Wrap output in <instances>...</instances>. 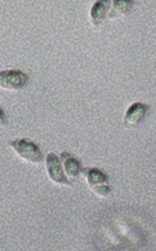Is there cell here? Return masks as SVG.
Segmentation results:
<instances>
[{
  "mask_svg": "<svg viewBox=\"0 0 156 251\" xmlns=\"http://www.w3.org/2000/svg\"><path fill=\"white\" fill-rule=\"evenodd\" d=\"M109 5H111V1H97L93 4V7L90 9V24L94 27H99L104 24L108 15Z\"/></svg>",
  "mask_w": 156,
  "mask_h": 251,
  "instance_id": "obj_7",
  "label": "cell"
},
{
  "mask_svg": "<svg viewBox=\"0 0 156 251\" xmlns=\"http://www.w3.org/2000/svg\"><path fill=\"white\" fill-rule=\"evenodd\" d=\"M60 162H61L62 170L65 173L66 178L69 180H76L78 176H81L82 173V165L81 161L78 160L77 157L69 152H62L60 154Z\"/></svg>",
  "mask_w": 156,
  "mask_h": 251,
  "instance_id": "obj_6",
  "label": "cell"
},
{
  "mask_svg": "<svg viewBox=\"0 0 156 251\" xmlns=\"http://www.w3.org/2000/svg\"><path fill=\"white\" fill-rule=\"evenodd\" d=\"M148 113V106L143 102H134L132 105L129 106L126 113L122 119V125L125 128L132 129L136 128L138 126L143 123Z\"/></svg>",
  "mask_w": 156,
  "mask_h": 251,
  "instance_id": "obj_5",
  "label": "cell"
},
{
  "mask_svg": "<svg viewBox=\"0 0 156 251\" xmlns=\"http://www.w3.org/2000/svg\"><path fill=\"white\" fill-rule=\"evenodd\" d=\"M46 170L48 179L52 183L61 186V187H70L72 182L66 178L65 173L62 170L61 162L55 153H48V156L46 157Z\"/></svg>",
  "mask_w": 156,
  "mask_h": 251,
  "instance_id": "obj_4",
  "label": "cell"
},
{
  "mask_svg": "<svg viewBox=\"0 0 156 251\" xmlns=\"http://www.w3.org/2000/svg\"><path fill=\"white\" fill-rule=\"evenodd\" d=\"M29 82V77L25 72L20 70H4L0 71V89L17 90L23 89Z\"/></svg>",
  "mask_w": 156,
  "mask_h": 251,
  "instance_id": "obj_3",
  "label": "cell"
},
{
  "mask_svg": "<svg viewBox=\"0 0 156 251\" xmlns=\"http://www.w3.org/2000/svg\"><path fill=\"white\" fill-rule=\"evenodd\" d=\"M17 156L22 161L31 165H39L43 161V154L38 144L29 139H15L8 143Z\"/></svg>",
  "mask_w": 156,
  "mask_h": 251,
  "instance_id": "obj_1",
  "label": "cell"
},
{
  "mask_svg": "<svg viewBox=\"0 0 156 251\" xmlns=\"http://www.w3.org/2000/svg\"><path fill=\"white\" fill-rule=\"evenodd\" d=\"M86 183L89 186L90 191L94 192L99 198H107L111 194L108 176L104 172L98 168H90L85 170Z\"/></svg>",
  "mask_w": 156,
  "mask_h": 251,
  "instance_id": "obj_2",
  "label": "cell"
},
{
  "mask_svg": "<svg viewBox=\"0 0 156 251\" xmlns=\"http://www.w3.org/2000/svg\"><path fill=\"white\" fill-rule=\"evenodd\" d=\"M133 5H134L133 1H113L109 5L107 20L118 19V17H124V16L129 15L132 12Z\"/></svg>",
  "mask_w": 156,
  "mask_h": 251,
  "instance_id": "obj_8",
  "label": "cell"
},
{
  "mask_svg": "<svg viewBox=\"0 0 156 251\" xmlns=\"http://www.w3.org/2000/svg\"><path fill=\"white\" fill-rule=\"evenodd\" d=\"M5 125H7V117L3 110L0 109V127H4Z\"/></svg>",
  "mask_w": 156,
  "mask_h": 251,
  "instance_id": "obj_9",
  "label": "cell"
}]
</instances>
